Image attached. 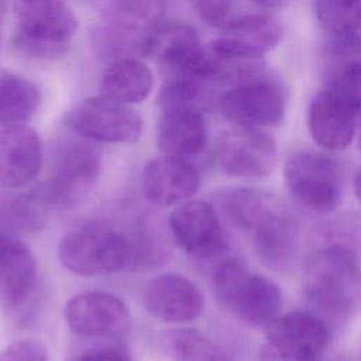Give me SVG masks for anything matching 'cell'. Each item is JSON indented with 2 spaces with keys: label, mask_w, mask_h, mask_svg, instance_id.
I'll use <instances>...</instances> for the list:
<instances>
[{
  "label": "cell",
  "mask_w": 361,
  "mask_h": 361,
  "mask_svg": "<svg viewBox=\"0 0 361 361\" xmlns=\"http://www.w3.org/2000/svg\"><path fill=\"white\" fill-rule=\"evenodd\" d=\"M329 87L334 89L361 111V59L348 58L331 75Z\"/></svg>",
  "instance_id": "f1b7e54d"
},
{
  "label": "cell",
  "mask_w": 361,
  "mask_h": 361,
  "mask_svg": "<svg viewBox=\"0 0 361 361\" xmlns=\"http://www.w3.org/2000/svg\"><path fill=\"white\" fill-rule=\"evenodd\" d=\"M354 193L358 203L361 204V168L355 172V176H354Z\"/></svg>",
  "instance_id": "e575fe53"
},
{
  "label": "cell",
  "mask_w": 361,
  "mask_h": 361,
  "mask_svg": "<svg viewBox=\"0 0 361 361\" xmlns=\"http://www.w3.org/2000/svg\"><path fill=\"white\" fill-rule=\"evenodd\" d=\"M234 0H195V10L199 17L210 25L221 28L233 17Z\"/></svg>",
  "instance_id": "4dcf8cb0"
},
{
  "label": "cell",
  "mask_w": 361,
  "mask_h": 361,
  "mask_svg": "<svg viewBox=\"0 0 361 361\" xmlns=\"http://www.w3.org/2000/svg\"><path fill=\"white\" fill-rule=\"evenodd\" d=\"M4 11H6V0H0V25H1Z\"/></svg>",
  "instance_id": "d590c367"
},
{
  "label": "cell",
  "mask_w": 361,
  "mask_h": 361,
  "mask_svg": "<svg viewBox=\"0 0 361 361\" xmlns=\"http://www.w3.org/2000/svg\"><path fill=\"white\" fill-rule=\"evenodd\" d=\"M42 162L41 140L35 130L13 124L0 130V183L6 188L28 185Z\"/></svg>",
  "instance_id": "ffe728a7"
},
{
  "label": "cell",
  "mask_w": 361,
  "mask_h": 361,
  "mask_svg": "<svg viewBox=\"0 0 361 361\" xmlns=\"http://www.w3.org/2000/svg\"><path fill=\"white\" fill-rule=\"evenodd\" d=\"M41 103V92L30 79L0 68V126L23 124Z\"/></svg>",
  "instance_id": "603a6c76"
},
{
  "label": "cell",
  "mask_w": 361,
  "mask_h": 361,
  "mask_svg": "<svg viewBox=\"0 0 361 361\" xmlns=\"http://www.w3.org/2000/svg\"><path fill=\"white\" fill-rule=\"evenodd\" d=\"M58 258L68 271L76 275L116 274L130 268L131 243L127 235L109 226L87 223L61 238Z\"/></svg>",
  "instance_id": "5b68a950"
},
{
  "label": "cell",
  "mask_w": 361,
  "mask_h": 361,
  "mask_svg": "<svg viewBox=\"0 0 361 361\" xmlns=\"http://www.w3.org/2000/svg\"><path fill=\"white\" fill-rule=\"evenodd\" d=\"M157 142L165 155L190 158L200 154L207 144L204 118L195 106L161 109Z\"/></svg>",
  "instance_id": "44dd1931"
},
{
  "label": "cell",
  "mask_w": 361,
  "mask_h": 361,
  "mask_svg": "<svg viewBox=\"0 0 361 361\" xmlns=\"http://www.w3.org/2000/svg\"><path fill=\"white\" fill-rule=\"evenodd\" d=\"M147 312L166 323H186L200 316L204 298L189 278L179 274H162L151 279L144 290Z\"/></svg>",
  "instance_id": "e0dca14e"
},
{
  "label": "cell",
  "mask_w": 361,
  "mask_h": 361,
  "mask_svg": "<svg viewBox=\"0 0 361 361\" xmlns=\"http://www.w3.org/2000/svg\"><path fill=\"white\" fill-rule=\"evenodd\" d=\"M0 361H48V353L39 341L20 338L0 353Z\"/></svg>",
  "instance_id": "f546056e"
},
{
  "label": "cell",
  "mask_w": 361,
  "mask_h": 361,
  "mask_svg": "<svg viewBox=\"0 0 361 361\" xmlns=\"http://www.w3.org/2000/svg\"><path fill=\"white\" fill-rule=\"evenodd\" d=\"M361 111L331 87L319 92L310 102L307 127L313 141L324 149H344L353 141Z\"/></svg>",
  "instance_id": "9a60e30c"
},
{
  "label": "cell",
  "mask_w": 361,
  "mask_h": 361,
  "mask_svg": "<svg viewBox=\"0 0 361 361\" xmlns=\"http://www.w3.org/2000/svg\"><path fill=\"white\" fill-rule=\"evenodd\" d=\"M267 344L303 361H320L330 345L327 326L314 314L289 312L265 324Z\"/></svg>",
  "instance_id": "2e32d148"
},
{
  "label": "cell",
  "mask_w": 361,
  "mask_h": 361,
  "mask_svg": "<svg viewBox=\"0 0 361 361\" xmlns=\"http://www.w3.org/2000/svg\"><path fill=\"white\" fill-rule=\"evenodd\" d=\"M173 361H231L227 353L195 329H176L166 337Z\"/></svg>",
  "instance_id": "83f0119b"
},
{
  "label": "cell",
  "mask_w": 361,
  "mask_h": 361,
  "mask_svg": "<svg viewBox=\"0 0 361 361\" xmlns=\"http://www.w3.org/2000/svg\"><path fill=\"white\" fill-rule=\"evenodd\" d=\"M223 116L245 128L276 126L285 116V96L281 87L261 75L235 83L219 100Z\"/></svg>",
  "instance_id": "30bf717a"
},
{
  "label": "cell",
  "mask_w": 361,
  "mask_h": 361,
  "mask_svg": "<svg viewBox=\"0 0 361 361\" xmlns=\"http://www.w3.org/2000/svg\"><path fill=\"white\" fill-rule=\"evenodd\" d=\"M45 183L38 185L24 193L16 196L7 209L8 221L25 231H39L48 223L49 214L54 209Z\"/></svg>",
  "instance_id": "4316f807"
},
{
  "label": "cell",
  "mask_w": 361,
  "mask_h": 361,
  "mask_svg": "<svg viewBox=\"0 0 361 361\" xmlns=\"http://www.w3.org/2000/svg\"><path fill=\"white\" fill-rule=\"evenodd\" d=\"M361 224L351 217L336 220L316 234L303 272L309 302L329 316L345 319L361 306V261L354 244Z\"/></svg>",
  "instance_id": "6da1fadb"
},
{
  "label": "cell",
  "mask_w": 361,
  "mask_h": 361,
  "mask_svg": "<svg viewBox=\"0 0 361 361\" xmlns=\"http://www.w3.org/2000/svg\"><path fill=\"white\" fill-rule=\"evenodd\" d=\"M154 85L151 69L138 58L111 62L100 80V96L110 100L134 104L144 102Z\"/></svg>",
  "instance_id": "7402d4cb"
},
{
  "label": "cell",
  "mask_w": 361,
  "mask_h": 361,
  "mask_svg": "<svg viewBox=\"0 0 361 361\" xmlns=\"http://www.w3.org/2000/svg\"><path fill=\"white\" fill-rule=\"evenodd\" d=\"M314 11L330 39L361 37V0H314Z\"/></svg>",
  "instance_id": "484cf974"
},
{
  "label": "cell",
  "mask_w": 361,
  "mask_h": 361,
  "mask_svg": "<svg viewBox=\"0 0 361 361\" xmlns=\"http://www.w3.org/2000/svg\"><path fill=\"white\" fill-rule=\"evenodd\" d=\"M221 207L230 223L248 234L265 265H290L299 247V226L283 202L264 189L237 188L223 195Z\"/></svg>",
  "instance_id": "7a4b0ae2"
},
{
  "label": "cell",
  "mask_w": 361,
  "mask_h": 361,
  "mask_svg": "<svg viewBox=\"0 0 361 361\" xmlns=\"http://www.w3.org/2000/svg\"><path fill=\"white\" fill-rule=\"evenodd\" d=\"M285 185L292 197L313 213L334 212L341 199V176L337 162L327 154L299 151L283 165Z\"/></svg>",
  "instance_id": "8992f818"
},
{
  "label": "cell",
  "mask_w": 361,
  "mask_h": 361,
  "mask_svg": "<svg viewBox=\"0 0 361 361\" xmlns=\"http://www.w3.org/2000/svg\"><path fill=\"white\" fill-rule=\"evenodd\" d=\"M107 23L135 30H152L166 10V0H92Z\"/></svg>",
  "instance_id": "d4e9b609"
},
{
  "label": "cell",
  "mask_w": 361,
  "mask_h": 361,
  "mask_svg": "<svg viewBox=\"0 0 361 361\" xmlns=\"http://www.w3.org/2000/svg\"><path fill=\"white\" fill-rule=\"evenodd\" d=\"M358 147H360V151H361V131H360V137H358Z\"/></svg>",
  "instance_id": "8d00e7d4"
},
{
  "label": "cell",
  "mask_w": 361,
  "mask_h": 361,
  "mask_svg": "<svg viewBox=\"0 0 361 361\" xmlns=\"http://www.w3.org/2000/svg\"><path fill=\"white\" fill-rule=\"evenodd\" d=\"M199 186L197 169L188 159L171 155L149 161L141 176L144 196L157 206H173L193 196Z\"/></svg>",
  "instance_id": "d6986e66"
},
{
  "label": "cell",
  "mask_w": 361,
  "mask_h": 361,
  "mask_svg": "<svg viewBox=\"0 0 361 361\" xmlns=\"http://www.w3.org/2000/svg\"><path fill=\"white\" fill-rule=\"evenodd\" d=\"M254 1L258 7L261 8H275V7H281L283 3H286L288 0H251Z\"/></svg>",
  "instance_id": "836d02e7"
},
{
  "label": "cell",
  "mask_w": 361,
  "mask_h": 361,
  "mask_svg": "<svg viewBox=\"0 0 361 361\" xmlns=\"http://www.w3.org/2000/svg\"><path fill=\"white\" fill-rule=\"evenodd\" d=\"M71 361H131V357L120 343H102L76 353Z\"/></svg>",
  "instance_id": "1f68e13d"
},
{
  "label": "cell",
  "mask_w": 361,
  "mask_h": 361,
  "mask_svg": "<svg viewBox=\"0 0 361 361\" xmlns=\"http://www.w3.org/2000/svg\"><path fill=\"white\" fill-rule=\"evenodd\" d=\"M151 30H135L118 24H100L92 31V47L104 61H120L148 55V34Z\"/></svg>",
  "instance_id": "cb8c5ba5"
},
{
  "label": "cell",
  "mask_w": 361,
  "mask_h": 361,
  "mask_svg": "<svg viewBox=\"0 0 361 361\" xmlns=\"http://www.w3.org/2000/svg\"><path fill=\"white\" fill-rule=\"evenodd\" d=\"M213 290L219 303L250 326H265L282 305L279 286L251 271L238 258L221 261L213 272Z\"/></svg>",
  "instance_id": "3957f363"
},
{
  "label": "cell",
  "mask_w": 361,
  "mask_h": 361,
  "mask_svg": "<svg viewBox=\"0 0 361 361\" xmlns=\"http://www.w3.org/2000/svg\"><path fill=\"white\" fill-rule=\"evenodd\" d=\"M282 35V24L274 16L240 14L221 27V35L213 39L207 49L221 62L258 63L265 52L276 47Z\"/></svg>",
  "instance_id": "ba28073f"
},
{
  "label": "cell",
  "mask_w": 361,
  "mask_h": 361,
  "mask_svg": "<svg viewBox=\"0 0 361 361\" xmlns=\"http://www.w3.org/2000/svg\"><path fill=\"white\" fill-rule=\"evenodd\" d=\"M220 169L235 178H265L276 166L278 149L274 138L259 128L238 127L223 134L216 147Z\"/></svg>",
  "instance_id": "8fae6325"
},
{
  "label": "cell",
  "mask_w": 361,
  "mask_h": 361,
  "mask_svg": "<svg viewBox=\"0 0 361 361\" xmlns=\"http://www.w3.org/2000/svg\"><path fill=\"white\" fill-rule=\"evenodd\" d=\"M69 329L83 337H120L131 326L127 305L109 292H83L73 296L65 306Z\"/></svg>",
  "instance_id": "7c38bea8"
},
{
  "label": "cell",
  "mask_w": 361,
  "mask_h": 361,
  "mask_svg": "<svg viewBox=\"0 0 361 361\" xmlns=\"http://www.w3.org/2000/svg\"><path fill=\"white\" fill-rule=\"evenodd\" d=\"M100 155L86 144L68 147L48 182L47 190L55 207L71 209L78 206L94 188L100 173Z\"/></svg>",
  "instance_id": "5bb4252c"
},
{
  "label": "cell",
  "mask_w": 361,
  "mask_h": 361,
  "mask_svg": "<svg viewBox=\"0 0 361 361\" xmlns=\"http://www.w3.org/2000/svg\"><path fill=\"white\" fill-rule=\"evenodd\" d=\"M175 244L196 258H210L226 247L224 233L213 206L192 200L175 209L168 220Z\"/></svg>",
  "instance_id": "4fadbf2b"
},
{
  "label": "cell",
  "mask_w": 361,
  "mask_h": 361,
  "mask_svg": "<svg viewBox=\"0 0 361 361\" xmlns=\"http://www.w3.org/2000/svg\"><path fill=\"white\" fill-rule=\"evenodd\" d=\"M16 18L13 45L35 59L63 56L79 27L76 14L62 0H17Z\"/></svg>",
  "instance_id": "277c9868"
},
{
  "label": "cell",
  "mask_w": 361,
  "mask_h": 361,
  "mask_svg": "<svg viewBox=\"0 0 361 361\" xmlns=\"http://www.w3.org/2000/svg\"><path fill=\"white\" fill-rule=\"evenodd\" d=\"M259 361H303V360L281 353L276 348L271 347L269 344H265L259 351Z\"/></svg>",
  "instance_id": "d6a6232c"
},
{
  "label": "cell",
  "mask_w": 361,
  "mask_h": 361,
  "mask_svg": "<svg viewBox=\"0 0 361 361\" xmlns=\"http://www.w3.org/2000/svg\"><path fill=\"white\" fill-rule=\"evenodd\" d=\"M38 278L37 259L18 238L0 230V305L16 313L31 299Z\"/></svg>",
  "instance_id": "ac0fdd59"
},
{
  "label": "cell",
  "mask_w": 361,
  "mask_h": 361,
  "mask_svg": "<svg viewBox=\"0 0 361 361\" xmlns=\"http://www.w3.org/2000/svg\"><path fill=\"white\" fill-rule=\"evenodd\" d=\"M173 75L202 83L217 80L216 61L199 41L195 30L182 23H159L148 34V55Z\"/></svg>",
  "instance_id": "52a82bcc"
},
{
  "label": "cell",
  "mask_w": 361,
  "mask_h": 361,
  "mask_svg": "<svg viewBox=\"0 0 361 361\" xmlns=\"http://www.w3.org/2000/svg\"><path fill=\"white\" fill-rule=\"evenodd\" d=\"M65 120L80 137L106 144H131L142 133V120L135 110L103 96L82 102Z\"/></svg>",
  "instance_id": "9c48e42d"
}]
</instances>
